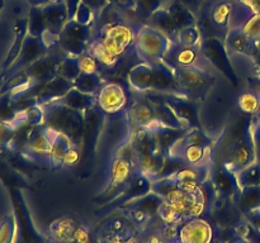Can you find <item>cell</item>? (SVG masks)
<instances>
[{
	"label": "cell",
	"mask_w": 260,
	"mask_h": 243,
	"mask_svg": "<svg viewBox=\"0 0 260 243\" xmlns=\"http://www.w3.org/2000/svg\"><path fill=\"white\" fill-rule=\"evenodd\" d=\"M251 122L253 115L243 113L239 108L234 111L223 133L213 142L212 164L222 165L238 174L255 162Z\"/></svg>",
	"instance_id": "cell-1"
},
{
	"label": "cell",
	"mask_w": 260,
	"mask_h": 243,
	"mask_svg": "<svg viewBox=\"0 0 260 243\" xmlns=\"http://www.w3.org/2000/svg\"><path fill=\"white\" fill-rule=\"evenodd\" d=\"M235 86L223 77H218L210 93L200 103L198 118L200 127L213 142L220 138L229 120L236 110Z\"/></svg>",
	"instance_id": "cell-2"
},
{
	"label": "cell",
	"mask_w": 260,
	"mask_h": 243,
	"mask_svg": "<svg viewBox=\"0 0 260 243\" xmlns=\"http://www.w3.org/2000/svg\"><path fill=\"white\" fill-rule=\"evenodd\" d=\"M127 81L129 90L135 94L182 95L175 80L174 71L164 61L156 63H137L128 71Z\"/></svg>",
	"instance_id": "cell-3"
},
{
	"label": "cell",
	"mask_w": 260,
	"mask_h": 243,
	"mask_svg": "<svg viewBox=\"0 0 260 243\" xmlns=\"http://www.w3.org/2000/svg\"><path fill=\"white\" fill-rule=\"evenodd\" d=\"M213 141L201 128H189L175 142L168 156L184 166H203L212 164Z\"/></svg>",
	"instance_id": "cell-4"
},
{
	"label": "cell",
	"mask_w": 260,
	"mask_h": 243,
	"mask_svg": "<svg viewBox=\"0 0 260 243\" xmlns=\"http://www.w3.org/2000/svg\"><path fill=\"white\" fill-rule=\"evenodd\" d=\"M41 106L43 109V126L56 133L63 134L79 147L84 133V113L74 110L60 101H52Z\"/></svg>",
	"instance_id": "cell-5"
},
{
	"label": "cell",
	"mask_w": 260,
	"mask_h": 243,
	"mask_svg": "<svg viewBox=\"0 0 260 243\" xmlns=\"http://www.w3.org/2000/svg\"><path fill=\"white\" fill-rule=\"evenodd\" d=\"M140 27L134 23L117 20L96 29L93 38L98 39L114 57L122 60L129 48H134Z\"/></svg>",
	"instance_id": "cell-6"
},
{
	"label": "cell",
	"mask_w": 260,
	"mask_h": 243,
	"mask_svg": "<svg viewBox=\"0 0 260 243\" xmlns=\"http://www.w3.org/2000/svg\"><path fill=\"white\" fill-rule=\"evenodd\" d=\"M173 71L182 96L196 103H201L210 93L218 77H222L215 71L198 67H178Z\"/></svg>",
	"instance_id": "cell-7"
},
{
	"label": "cell",
	"mask_w": 260,
	"mask_h": 243,
	"mask_svg": "<svg viewBox=\"0 0 260 243\" xmlns=\"http://www.w3.org/2000/svg\"><path fill=\"white\" fill-rule=\"evenodd\" d=\"M132 131L134 126L129 120L127 109L114 115H106L99 131V148L104 152H111L109 157L114 156L128 143Z\"/></svg>",
	"instance_id": "cell-8"
},
{
	"label": "cell",
	"mask_w": 260,
	"mask_h": 243,
	"mask_svg": "<svg viewBox=\"0 0 260 243\" xmlns=\"http://www.w3.org/2000/svg\"><path fill=\"white\" fill-rule=\"evenodd\" d=\"M136 172V166L131 158L122 154L112 156L107 169L106 184L99 197L106 200V202H112L113 200L118 199L134 179Z\"/></svg>",
	"instance_id": "cell-9"
},
{
	"label": "cell",
	"mask_w": 260,
	"mask_h": 243,
	"mask_svg": "<svg viewBox=\"0 0 260 243\" xmlns=\"http://www.w3.org/2000/svg\"><path fill=\"white\" fill-rule=\"evenodd\" d=\"M172 45L167 34L152 25H141L137 32L134 51L141 62H161Z\"/></svg>",
	"instance_id": "cell-10"
},
{
	"label": "cell",
	"mask_w": 260,
	"mask_h": 243,
	"mask_svg": "<svg viewBox=\"0 0 260 243\" xmlns=\"http://www.w3.org/2000/svg\"><path fill=\"white\" fill-rule=\"evenodd\" d=\"M94 35V24H83L70 19L57 37V47L65 56L79 57L86 52Z\"/></svg>",
	"instance_id": "cell-11"
},
{
	"label": "cell",
	"mask_w": 260,
	"mask_h": 243,
	"mask_svg": "<svg viewBox=\"0 0 260 243\" xmlns=\"http://www.w3.org/2000/svg\"><path fill=\"white\" fill-rule=\"evenodd\" d=\"M99 243H139L140 229L124 213L107 218L96 230Z\"/></svg>",
	"instance_id": "cell-12"
},
{
	"label": "cell",
	"mask_w": 260,
	"mask_h": 243,
	"mask_svg": "<svg viewBox=\"0 0 260 243\" xmlns=\"http://www.w3.org/2000/svg\"><path fill=\"white\" fill-rule=\"evenodd\" d=\"M201 50L216 72L230 81L234 86H238L239 76L231 62L230 55L226 50L225 40L218 38H206L202 40Z\"/></svg>",
	"instance_id": "cell-13"
},
{
	"label": "cell",
	"mask_w": 260,
	"mask_h": 243,
	"mask_svg": "<svg viewBox=\"0 0 260 243\" xmlns=\"http://www.w3.org/2000/svg\"><path fill=\"white\" fill-rule=\"evenodd\" d=\"M162 61L173 70L178 67H198L203 70L215 71L203 55L201 46L189 47V46H183L172 40V45Z\"/></svg>",
	"instance_id": "cell-14"
},
{
	"label": "cell",
	"mask_w": 260,
	"mask_h": 243,
	"mask_svg": "<svg viewBox=\"0 0 260 243\" xmlns=\"http://www.w3.org/2000/svg\"><path fill=\"white\" fill-rule=\"evenodd\" d=\"M128 104V91L122 84L116 81L104 83L96 95V106L106 115H114L126 110Z\"/></svg>",
	"instance_id": "cell-15"
},
{
	"label": "cell",
	"mask_w": 260,
	"mask_h": 243,
	"mask_svg": "<svg viewBox=\"0 0 260 243\" xmlns=\"http://www.w3.org/2000/svg\"><path fill=\"white\" fill-rule=\"evenodd\" d=\"M211 181H212L218 200H235L240 194L241 187L239 185L235 172L222 165L212 164L211 166Z\"/></svg>",
	"instance_id": "cell-16"
},
{
	"label": "cell",
	"mask_w": 260,
	"mask_h": 243,
	"mask_svg": "<svg viewBox=\"0 0 260 243\" xmlns=\"http://www.w3.org/2000/svg\"><path fill=\"white\" fill-rule=\"evenodd\" d=\"M215 230L210 222L202 217L192 218L178 227L177 243H212Z\"/></svg>",
	"instance_id": "cell-17"
},
{
	"label": "cell",
	"mask_w": 260,
	"mask_h": 243,
	"mask_svg": "<svg viewBox=\"0 0 260 243\" xmlns=\"http://www.w3.org/2000/svg\"><path fill=\"white\" fill-rule=\"evenodd\" d=\"M225 46L229 55H240L253 58L260 50V43L246 35L241 28L230 29L226 34Z\"/></svg>",
	"instance_id": "cell-18"
},
{
	"label": "cell",
	"mask_w": 260,
	"mask_h": 243,
	"mask_svg": "<svg viewBox=\"0 0 260 243\" xmlns=\"http://www.w3.org/2000/svg\"><path fill=\"white\" fill-rule=\"evenodd\" d=\"M211 166L212 164L203 165V166H183L182 169H179L170 176L182 187L187 190H193L198 185L210 180Z\"/></svg>",
	"instance_id": "cell-19"
},
{
	"label": "cell",
	"mask_w": 260,
	"mask_h": 243,
	"mask_svg": "<svg viewBox=\"0 0 260 243\" xmlns=\"http://www.w3.org/2000/svg\"><path fill=\"white\" fill-rule=\"evenodd\" d=\"M62 57H60L57 55L43 56L42 58H40L35 63H32L28 67L25 73L29 76V78L35 84H42L43 85V84H46L47 81H50L51 78H53L57 75L58 63H60Z\"/></svg>",
	"instance_id": "cell-20"
},
{
	"label": "cell",
	"mask_w": 260,
	"mask_h": 243,
	"mask_svg": "<svg viewBox=\"0 0 260 243\" xmlns=\"http://www.w3.org/2000/svg\"><path fill=\"white\" fill-rule=\"evenodd\" d=\"M74 88V84L71 81L66 80L62 76L56 75L55 77L51 78L46 84H43L41 93L38 94V104L45 105V104L57 101L62 98L63 95L69 93Z\"/></svg>",
	"instance_id": "cell-21"
},
{
	"label": "cell",
	"mask_w": 260,
	"mask_h": 243,
	"mask_svg": "<svg viewBox=\"0 0 260 243\" xmlns=\"http://www.w3.org/2000/svg\"><path fill=\"white\" fill-rule=\"evenodd\" d=\"M128 144L134 151L135 157L160 151L156 139H155L154 132L147 128H141V127H134Z\"/></svg>",
	"instance_id": "cell-22"
},
{
	"label": "cell",
	"mask_w": 260,
	"mask_h": 243,
	"mask_svg": "<svg viewBox=\"0 0 260 243\" xmlns=\"http://www.w3.org/2000/svg\"><path fill=\"white\" fill-rule=\"evenodd\" d=\"M79 225H80V223L71 217L55 220L48 228V242L58 243L73 239L74 233Z\"/></svg>",
	"instance_id": "cell-23"
},
{
	"label": "cell",
	"mask_w": 260,
	"mask_h": 243,
	"mask_svg": "<svg viewBox=\"0 0 260 243\" xmlns=\"http://www.w3.org/2000/svg\"><path fill=\"white\" fill-rule=\"evenodd\" d=\"M57 101H60L63 105L69 106V108L74 109V110L81 111L84 114L90 110V109H93L94 106H96V96L81 93L80 90L75 88L71 89L66 95H63Z\"/></svg>",
	"instance_id": "cell-24"
},
{
	"label": "cell",
	"mask_w": 260,
	"mask_h": 243,
	"mask_svg": "<svg viewBox=\"0 0 260 243\" xmlns=\"http://www.w3.org/2000/svg\"><path fill=\"white\" fill-rule=\"evenodd\" d=\"M167 10L170 17H172L173 22H174L178 30H182L184 28L197 24V18H196V15L188 8H185L182 3L178 2V0H173L169 4V7L167 8Z\"/></svg>",
	"instance_id": "cell-25"
},
{
	"label": "cell",
	"mask_w": 260,
	"mask_h": 243,
	"mask_svg": "<svg viewBox=\"0 0 260 243\" xmlns=\"http://www.w3.org/2000/svg\"><path fill=\"white\" fill-rule=\"evenodd\" d=\"M75 144L70 141L66 136L60 133H56L55 139H53L52 148H51L50 158H48V164L53 170L61 169L63 165V157H65L66 152Z\"/></svg>",
	"instance_id": "cell-26"
},
{
	"label": "cell",
	"mask_w": 260,
	"mask_h": 243,
	"mask_svg": "<svg viewBox=\"0 0 260 243\" xmlns=\"http://www.w3.org/2000/svg\"><path fill=\"white\" fill-rule=\"evenodd\" d=\"M187 131V129H174L169 128V127H160V128L155 129L154 136L156 139L157 147L161 152L168 154V152L170 151L173 146L175 144V142L183 136V133Z\"/></svg>",
	"instance_id": "cell-27"
},
{
	"label": "cell",
	"mask_w": 260,
	"mask_h": 243,
	"mask_svg": "<svg viewBox=\"0 0 260 243\" xmlns=\"http://www.w3.org/2000/svg\"><path fill=\"white\" fill-rule=\"evenodd\" d=\"M73 84H74V88L80 90L81 93L96 96L104 83L101 73L80 72V75L75 78V81H74Z\"/></svg>",
	"instance_id": "cell-28"
},
{
	"label": "cell",
	"mask_w": 260,
	"mask_h": 243,
	"mask_svg": "<svg viewBox=\"0 0 260 243\" xmlns=\"http://www.w3.org/2000/svg\"><path fill=\"white\" fill-rule=\"evenodd\" d=\"M238 207L244 214L260 207V185L259 186L243 187L236 197Z\"/></svg>",
	"instance_id": "cell-29"
},
{
	"label": "cell",
	"mask_w": 260,
	"mask_h": 243,
	"mask_svg": "<svg viewBox=\"0 0 260 243\" xmlns=\"http://www.w3.org/2000/svg\"><path fill=\"white\" fill-rule=\"evenodd\" d=\"M236 104L243 113L254 116L260 110V96L254 90L241 91L236 99Z\"/></svg>",
	"instance_id": "cell-30"
},
{
	"label": "cell",
	"mask_w": 260,
	"mask_h": 243,
	"mask_svg": "<svg viewBox=\"0 0 260 243\" xmlns=\"http://www.w3.org/2000/svg\"><path fill=\"white\" fill-rule=\"evenodd\" d=\"M173 0H135V9L139 17L149 19L152 14L169 7Z\"/></svg>",
	"instance_id": "cell-31"
},
{
	"label": "cell",
	"mask_w": 260,
	"mask_h": 243,
	"mask_svg": "<svg viewBox=\"0 0 260 243\" xmlns=\"http://www.w3.org/2000/svg\"><path fill=\"white\" fill-rule=\"evenodd\" d=\"M240 187L259 186L260 185V165L258 162H253L251 165L246 166L241 171L236 174Z\"/></svg>",
	"instance_id": "cell-32"
},
{
	"label": "cell",
	"mask_w": 260,
	"mask_h": 243,
	"mask_svg": "<svg viewBox=\"0 0 260 243\" xmlns=\"http://www.w3.org/2000/svg\"><path fill=\"white\" fill-rule=\"evenodd\" d=\"M57 75L62 76L66 80L74 83L75 78L80 75V67H79L78 57H71V56H63L58 63Z\"/></svg>",
	"instance_id": "cell-33"
},
{
	"label": "cell",
	"mask_w": 260,
	"mask_h": 243,
	"mask_svg": "<svg viewBox=\"0 0 260 243\" xmlns=\"http://www.w3.org/2000/svg\"><path fill=\"white\" fill-rule=\"evenodd\" d=\"M202 33H201L200 28L196 24L179 30L177 35V40H174V42L180 43L183 46H189V47H200L202 45Z\"/></svg>",
	"instance_id": "cell-34"
},
{
	"label": "cell",
	"mask_w": 260,
	"mask_h": 243,
	"mask_svg": "<svg viewBox=\"0 0 260 243\" xmlns=\"http://www.w3.org/2000/svg\"><path fill=\"white\" fill-rule=\"evenodd\" d=\"M17 220L14 214L9 213L0 223V243H15Z\"/></svg>",
	"instance_id": "cell-35"
},
{
	"label": "cell",
	"mask_w": 260,
	"mask_h": 243,
	"mask_svg": "<svg viewBox=\"0 0 260 243\" xmlns=\"http://www.w3.org/2000/svg\"><path fill=\"white\" fill-rule=\"evenodd\" d=\"M79 60V67H80V72H86V73H102V67L101 63L98 62L95 57L90 55V53L85 52L81 56L78 57Z\"/></svg>",
	"instance_id": "cell-36"
},
{
	"label": "cell",
	"mask_w": 260,
	"mask_h": 243,
	"mask_svg": "<svg viewBox=\"0 0 260 243\" xmlns=\"http://www.w3.org/2000/svg\"><path fill=\"white\" fill-rule=\"evenodd\" d=\"M241 29L246 33L248 37L255 40L256 43H260V15L254 14Z\"/></svg>",
	"instance_id": "cell-37"
},
{
	"label": "cell",
	"mask_w": 260,
	"mask_h": 243,
	"mask_svg": "<svg viewBox=\"0 0 260 243\" xmlns=\"http://www.w3.org/2000/svg\"><path fill=\"white\" fill-rule=\"evenodd\" d=\"M251 137H253L254 152H255V162L260 165V118L254 115L251 122Z\"/></svg>",
	"instance_id": "cell-38"
},
{
	"label": "cell",
	"mask_w": 260,
	"mask_h": 243,
	"mask_svg": "<svg viewBox=\"0 0 260 243\" xmlns=\"http://www.w3.org/2000/svg\"><path fill=\"white\" fill-rule=\"evenodd\" d=\"M79 158H80V151H79L78 146H73L68 152H66L65 157H63V165L62 167H73L78 164Z\"/></svg>",
	"instance_id": "cell-39"
},
{
	"label": "cell",
	"mask_w": 260,
	"mask_h": 243,
	"mask_svg": "<svg viewBox=\"0 0 260 243\" xmlns=\"http://www.w3.org/2000/svg\"><path fill=\"white\" fill-rule=\"evenodd\" d=\"M178 2L182 3L185 8H188V9L197 17L200 10L202 9V7L205 5V3L207 2V0H178Z\"/></svg>",
	"instance_id": "cell-40"
},
{
	"label": "cell",
	"mask_w": 260,
	"mask_h": 243,
	"mask_svg": "<svg viewBox=\"0 0 260 243\" xmlns=\"http://www.w3.org/2000/svg\"><path fill=\"white\" fill-rule=\"evenodd\" d=\"M245 217L246 219H248V222L250 223L253 227H255L260 232V207L256 208V209L251 210V212L246 213Z\"/></svg>",
	"instance_id": "cell-41"
},
{
	"label": "cell",
	"mask_w": 260,
	"mask_h": 243,
	"mask_svg": "<svg viewBox=\"0 0 260 243\" xmlns=\"http://www.w3.org/2000/svg\"><path fill=\"white\" fill-rule=\"evenodd\" d=\"M144 243H173V242L168 239V238H165L161 233H154V234L150 235Z\"/></svg>",
	"instance_id": "cell-42"
},
{
	"label": "cell",
	"mask_w": 260,
	"mask_h": 243,
	"mask_svg": "<svg viewBox=\"0 0 260 243\" xmlns=\"http://www.w3.org/2000/svg\"><path fill=\"white\" fill-rule=\"evenodd\" d=\"M240 2L248 5L255 14L260 15V0H240Z\"/></svg>",
	"instance_id": "cell-43"
},
{
	"label": "cell",
	"mask_w": 260,
	"mask_h": 243,
	"mask_svg": "<svg viewBox=\"0 0 260 243\" xmlns=\"http://www.w3.org/2000/svg\"><path fill=\"white\" fill-rule=\"evenodd\" d=\"M18 243H23V242H18ZM25 243V242H24Z\"/></svg>",
	"instance_id": "cell-44"
}]
</instances>
